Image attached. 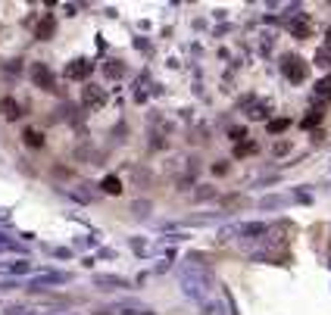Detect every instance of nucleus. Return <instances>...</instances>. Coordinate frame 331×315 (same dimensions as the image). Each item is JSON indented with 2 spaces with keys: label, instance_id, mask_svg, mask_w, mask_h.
I'll return each instance as SVG.
<instances>
[{
  "label": "nucleus",
  "instance_id": "nucleus-1",
  "mask_svg": "<svg viewBox=\"0 0 331 315\" xmlns=\"http://www.w3.org/2000/svg\"><path fill=\"white\" fill-rule=\"evenodd\" d=\"M0 115H3V119H19V115H22L19 100H13V97H3V100H0Z\"/></svg>",
  "mask_w": 331,
  "mask_h": 315
},
{
  "label": "nucleus",
  "instance_id": "nucleus-2",
  "mask_svg": "<svg viewBox=\"0 0 331 315\" xmlns=\"http://www.w3.org/2000/svg\"><path fill=\"white\" fill-rule=\"evenodd\" d=\"M285 72H288V78H294V81H303V78H306V66H303V60H288Z\"/></svg>",
  "mask_w": 331,
  "mask_h": 315
},
{
  "label": "nucleus",
  "instance_id": "nucleus-3",
  "mask_svg": "<svg viewBox=\"0 0 331 315\" xmlns=\"http://www.w3.org/2000/svg\"><path fill=\"white\" fill-rule=\"evenodd\" d=\"M88 72H91V63H85V60H78V63H72V66L66 69V75H69V78H85Z\"/></svg>",
  "mask_w": 331,
  "mask_h": 315
},
{
  "label": "nucleus",
  "instance_id": "nucleus-4",
  "mask_svg": "<svg viewBox=\"0 0 331 315\" xmlns=\"http://www.w3.org/2000/svg\"><path fill=\"white\" fill-rule=\"evenodd\" d=\"M34 81H38V85H44L47 91H50V72H47V66H34Z\"/></svg>",
  "mask_w": 331,
  "mask_h": 315
},
{
  "label": "nucleus",
  "instance_id": "nucleus-5",
  "mask_svg": "<svg viewBox=\"0 0 331 315\" xmlns=\"http://www.w3.org/2000/svg\"><path fill=\"white\" fill-rule=\"evenodd\" d=\"M22 137H25V144H28V147H44V134H41V131H34V128H28V131L22 134Z\"/></svg>",
  "mask_w": 331,
  "mask_h": 315
},
{
  "label": "nucleus",
  "instance_id": "nucleus-6",
  "mask_svg": "<svg viewBox=\"0 0 331 315\" xmlns=\"http://www.w3.org/2000/svg\"><path fill=\"white\" fill-rule=\"evenodd\" d=\"M103 194H122V181L119 178H103Z\"/></svg>",
  "mask_w": 331,
  "mask_h": 315
},
{
  "label": "nucleus",
  "instance_id": "nucleus-7",
  "mask_svg": "<svg viewBox=\"0 0 331 315\" xmlns=\"http://www.w3.org/2000/svg\"><path fill=\"white\" fill-rule=\"evenodd\" d=\"M288 125H291V119H275V122L269 125V131H272V134H278V131H285Z\"/></svg>",
  "mask_w": 331,
  "mask_h": 315
},
{
  "label": "nucleus",
  "instance_id": "nucleus-8",
  "mask_svg": "<svg viewBox=\"0 0 331 315\" xmlns=\"http://www.w3.org/2000/svg\"><path fill=\"white\" fill-rule=\"evenodd\" d=\"M231 137H234V141H241V137H247V131H244V128H231Z\"/></svg>",
  "mask_w": 331,
  "mask_h": 315
}]
</instances>
